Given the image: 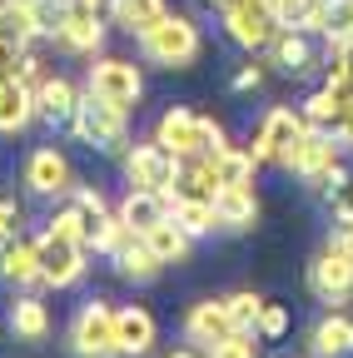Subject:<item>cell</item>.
Returning a JSON list of instances; mask_svg holds the SVG:
<instances>
[{
	"label": "cell",
	"mask_w": 353,
	"mask_h": 358,
	"mask_svg": "<svg viewBox=\"0 0 353 358\" xmlns=\"http://www.w3.org/2000/svg\"><path fill=\"white\" fill-rule=\"evenodd\" d=\"M35 249H40V284L45 289H70V284H80V274H85V249L80 239H65V234H40L35 239Z\"/></svg>",
	"instance_id": "cell-11"
},
{
	"label": "cell",
	"mask_w": 353,
	"mask_h": 358,
	"mask_svg": "<svg viewBox=\"0 0 353 358\" xmlns=\"http://www.w3.org/2000/svg\"><path fill=\"white\" fill-rule=\"evenodd\" d=\"M85 90H90L95 100L115 105V110H140V95H145V75L135 60H124V55H100L90 65V75H85Z\"/></svg>",
	"instance_id": "cell-4"
},
{
	"label": "cell",
	"mask_w": 353,
	"mask_h": 358,
	"mask_svg": "<svg viewBox=\"0 0 353 358\" xmlns=\"http://www.w3.org/2000/svg\"><path fill=\"white\" fill-rule=\"evenodd\" d=\"M140 50H145V60L150 65H159V70H189L194 60H199V50H204V40H199V25L189 20V15H164L159 25H150L145 35H140Z\"/></svg>",
	"instance_id": "cell-2"
},
{
	"label": "cell",
	"mask_w": 353,
	"mask_h": 358,
	"mask_svg": "<svg viewBox=\"0 0 353 358\" xmlns=\"http://www.w3.org/2000/svg\"><path fill=\"white\" fill-rule=\"evenodd\" d=\"M214 209H219V229H254V224H259V194H254V185L219 189Z\"/></svg>",
	"instance_id": "cell-19"
},
{
	"label": "cell",
	"mask_w": 353,
	"mask_h": 358,
	"mask_svg": "<svg viewBox=\"0 0 353 358\" xmlns=\"http://www.w3.org/2000/svg\"><path fill=\"white\" fill-rule=\"evenodd\" d=\"M124 120H129L124 110L95 100L90 90H85V95H80V110H75V120H70V129H75L80 145H90V150H105V155H120V159H124V150H129Z\"/></svg>",
	"instance_id": "cell-3"
},
{
	"label": "cell",
	"mask_w": 353,
	"mask_h": 358,
	"mask_svg": "<svg viewBox=\"0 0 353 358\" xmlns=\"http://www.w3.org/2000/svg\"><path fill=\"white\" fill-rule=\"evenodd\" d=\"M0 279H6L10 289L40 284V249L30 239H10L6 249H0Z\"/></svg>",
	"instance_id": "cell-21"
},
{
	"label": "cell",
	"mask_w": 353,
	"mask_h": 358,
	"mask_svg": "<svg viewBox=\"0 0 353 358\" xmlns=\"http://www.w3.org/2000/svg\"><path fill=\"white\" fill-rule=\"evenodd\" d=\"M164 199H169V219H180L194 239H204V234L219 229V209H214V199H180V194H164Z\"/></svg>",
	"instance_id": "cell-25"
},
{
	"label": "cell",
	"mask_w": 353,
	"mask_h": 358,
	"mask_svg": "<svg viewBox=\"0 0 353 358\" xmlns=\"http://www.w3.org/2000/svg\"><path fill=\"white\" fill-rule=\"evenodd\" d=\"M224 334H234V319H229V303H224V299H199V303H189V313H185V338H189V343L209 348V343H219Z\"/></svg>",
	"instance_id": "cell-14"
},
{
	"label": "cell",
	"mask_w": 353,
	"mask_h": 358,
	"mask_svg": "<svg viewBox=\"0 0 353 358\" xmlns=\"http://www.w3.org/2000/svg\"><path fill=\"white\" fill-rule=\"evenodd\" d=\"M124 185L129 189H150V194H169L174 189V179H180V159H174L159 140H145V145H129L124 159Z\"/></svg>",
	"instance_id": "cell-6"
},
{
	"label": "cell",
	"mask_w": 353,
	"mask_h": 358,
	"mask_svg": "<svg viewBox=\"0 0 353 358\" xmlns=\"http://www.w3.org/2000/svg\"><path fill=\"white\" fill-rule=\"evenodd\" d=\"M80 110V90L65 80V75H45L35 85V120H45V124H70Z\"/></svg>",
	"instance_id": "cell-16"
},
{
	"label": "cell",
	"mask_w": 353,
	"mask_h": 358,
	"mask_svg": "<svg viewBox=\"0 0 353 358\" xmlns=\"http://www.w3.org/2000/svg\"><path fill=\"white\" fill-rule=\"evenodd\" d=\"M169 15L164 0H115V25L129 30V35H145L150 25H159Z\"/></svg>",
	"instance_id": "cell-27"
},
{
	"label": "cell",
	"mask_w": 353,
	"mask_h": 358,
	"mask_svg": "<svg viewBox=\"0 0 353 358\" xmlns=\"http://www.w3.org/2000/svg\"><path fill=\"white\" fill-rule=\"evenodd\" d=\"M55 6H70V0H55Z\"/></svg>",
	"instance_id": "cell-43"
},
{
	"label": "cell",
	"mask_w": 353,
	"mask_h": 358,
	"mask_svg": "<svg viewBox=\"0 0 353 358\" xmlns=\"http://www.w3.org/2000/svg\"><path fill=\"white\" fill-rule=\"evenodd\" d=\"M35 120V90L20 80H0V134H20Z\"/></svg>",
	"instance_id": "cell-23"
},
{
	"label": "cell",
	"mask_w": 353,
	"mask_h": 358,
	"mask_svg": "<svg viewBox=\"0 0 353 358\" xmlns=\"http://www.w3.org/2000/svg\"><path fill=\"white\" fill-rule=\"evenodd\" d=\"M10 334L15 338H25V343H45L50 338V303L45 299H35V294H20L15 303H10Z\"/></svg>",
	"instance_id": "cell-20"
},
{
	"label": "cell",
	"mask_w": 353,
	"mask_h": 358,
	"mask_svg": "<svg viewBox=\"0 0 353 358\" xmlns=\"http://www.w3.org/2000/svg\"><path fill=\"white\" fill-rule=\"evenodd\" d=\"M269 65H279L284 75H308L314 65H324L319 45L308 40V30H279L269 40Z\"/></svg>",
	"instance_id": "cell-15"
},
{
	"label": "cell",
	"mask_w": 353,
	"mask_h": 358,
	"mask_svg": "<svg viewBox=\"0 0 353 358\" xmlns=\"http://www.w3.org/2000/svg\"><path fill=\"white\" fill-rule=\"evenodd\" d=\"M20 179H25V189H30L35 199H70V194H75V185H80L70 155H65V150H55V145L30 150V155H25Z\"/></svg>",
	"instance_id": "cell-7"
},
{
	"label": "cell",
	"mask_w": 353,
	"mask_h": 358,
	"mask_svg": "<svg viewBox=\"0 0 353 358\" xmlns=\"http://www.w3.org/2000/svg\"><path fill=\"white\" fill-rule=\"evenodd\" d=\"M55 40L65 45L70 55H95L100 45H105V15L95 6H85V0H70V6L60 10Z\"/></svg>",
	"instance_id": "cell-12"
},
{
	"label": "cell",
	"mask_w": 353,
	"mask_h": 358,
	"mask_svg": "<svg viewBox=\"0 0 353 358\" xmlns=\"http://www.w3.org/2000/svg\"><path fill=\"white\" fill-rule=\"evenodd\" d=\"M338 145H348V150H353V120H348V124L338 129Z\"/></svg>",
	"instance_id": "cell-41"
},
{
	"label": "cell",
	"mask_w": 353,
	"mask_h": 358,
	"mask_svg": "<svg viewBox=\"0 0 353 358\" xmlns=\"http://www.w3.org/2000/svg\"><path fill=\"white\" fill-rule=\"evenodd\" d=\"M70 353L75 358H120V334H115V308L105 299H90L70 319Z\"/></svg>",
	"instance_id": "cell-5"
},
{
	"label": "cell",
	"mask_w": 353,
	"mask_h": 358,
	"mask_svg": "<svg viewBox=\"0 0 353 358\" xmlns=\"http://www.w3.org/2000/svg\"><path fill=\"white\" fill-rule=\"evenodd\" d=\"M308 353L314 358H348L353 353V319L348 313H324L308 334Z\"/></svg>",
	"instance_id": "cell-18"
},
{
	"label": "cell",
	"mask_w": 353,
	"mask_h": 358,
	"mask_svg": "<svg viewBox=\"0 0 353 358\" xmlns=\"http://www.w3.org/2000/svg\"><path fill=\"white\" fill-rule=\"evenodd\" d=\"M279 30H308L319 35V15H324V0H269Z\"/></svg>",
	"instance_id": "cell-28"
},
{
	"label": "cell",
	"mask_w": 353,
	"mask_h": 358,
	"mask_svg": "<svg viewBox=\"0 0 353 358\" xmlns=\"http://www.w3.org/2000/svg\"><path fill=\"white\" fill-rule=\"evenodd\" d=\"M264 343H279L284 334H289V308L284 303H264V313H259V329H254Z\"/></svg>",
	"instance_id": "cell-34"
},
{
	"label": "cell",
	"mask_w": 353,
	"mask_h": 358,
	"mask_svg": "<svg viewBox=\"0 0 353 358\" xmlns=\"http://www.w3.org/2000/svg\"><path fill=\"white\" fill-rule=\"evenodd\" d=\"M154 140L174 155V159H204V155H214V150H224L229 140H224V129L214 124V115H199V110H185V105H169L164 115H159V124H154Z\"/></svg>",
	"instance_id": "cell-1"
},
{
	"label": "cell",
	"mask_w": 353,
	"mask_h": 358,
	"mask_svg": "<svg viewBox=\"0 0 353 358\" xmlns=\"http://www.w3.org/2000/svg\"><path fill=\"white\" fill-rule=\"evenodd\" d=\"M324 199H329V214L333 219H353V174L343 179V185H333Z\"/></svg>",
	"instance_id": "cell-36"
},
{
	"label": "cell",
	"mask_w": 353,
	"mask_h": 358,
	"mask_svg": "<svg viewBox=\"0 0 353 358\" xmlns=\"http://www.w3.org/2000/svg\"><path fill=\"white\" fill-rule=\"evenodd\" d=\"M115 334H120V358H145L159 338V324L145 303H124L115 308Z\"/></svg>",
	"instance_id": "cell-13"
},
{
	"label": "cell",
	"mask_w": 353,
	"mask_h": 358,
	"mask_svg": "<svg viewBox=\"0 0 353 358\" xmlns=\"http://www.w3.org/2000/svg\"><path fill=\"white\" fill-rule=\"evenodd\" d=\"M259 334L254 329H234V334H224L219 343H209L204 348V358H259Z\"/></svg>",
	"instance_id": "cell-32"
},
{
	"label": "cell",
	"mask_w": 353,
	"mask_h": 358,
	"mask_svg": "<svg viewBox=\"0 0 353 358\" xmlns=\"http://www.w3.org/2000/svg\"><path fill=\"white\" fill-rule=\"evenodd\" d=\"M319 35L324 40H353V0H324Z\"/></svg>",
	"instance_id": "cell-31"
},
{
	"label": "cell",
	"mask_w": 353,
	"mask_h": 358,
	"mask_svg": "<svg viewBox=\"0 0 353 358\" xmlns=\"http://www.w3.org/2000/svg\"><path fill=\"white\" fill-rule=\"evenodd\" d=\"M219 20H224V35L239 45V50H269V40L279 35V20H274V6L269 0H229L224 10H219Z\"/></svg>",
	"instance_id": "cell-8"
},
{
	"label": "cell",
	"mask_w": 353,
	"mask_h": 358,
	"mask_svg": "<svg viewBox=\"0 0 353 358\" xmlns=\"http://www.w3.org/2000/svg\"><path fill=\"white\" fill-rule=\"evenodd\" d=\"M145 239H150V249H154L164 264H185V259H189V249H194V234L185 229L180 219H159Z\"/></svg>",
	"instance_id": "cell-24"
},
{
	"label": "cell",
	"mask_w": 353,
	"mask_h": 358,
	"mask_svg": "<svg viewBox=\"0 0 353 358\" xmlns=\"http://www.w3.org/2000/svg\"><path fill=\"white\" fill-rule=\"evenodd\" d=\"M20 229H25V209L10 194H0V249H6L10 239H20Z\"/></svg>",
	"instance_id": "cell-35"
},
{
	"label": "cell",
	"mask_w": 353,
	"mask_h": 358,
	"mask_svg": "<svg viewBox=\"0 0 353 358\" xmlns=\"http://www.w3.org/2000/svg\"><path fill=\"white\" fill-rule=\"evenodd\" d=\"M308 289H314V299L329 303V308L333 303H348L353 299V254L329 239L314 254V264H308Z\"/></svg>",
	"instance_id": "cell-9"
},
{
	"label": "cell",
	"mask_w": 353,
	"mask_h": 358,
	"mask_svg": "<svg viewBox=\"0 0 353 358\" xmlns=\"http://www.w3.org/2000/svg\"><path fill=\"white\" fill-rule=\"evenodd\" d=\"M214 174H219V189H229V185H254V150H239V145H224V150H214Z\"/></svg>",
	"instance_id": "cell-26"
},
{
	"label": "cell",
	"mask_w": 353,
	"mask_h": 358,
	"mask_svg": "<svg viewBox=\"0 0 353 358\" xmlns=\"http://www.w3.org/2000/svg\"><path fill=\"white\" fill-rule=\"evenodd\" d=\"M229 303V319H234V329H259V313H264V294H254V289H239V294H229L224 299Z\"/></svg>",
	"instance_id": "cell-33"
},
{
	"label": "cell",
	"mask_w": 353,
	"mask_h": 358,
	"mask_svg": "<svg viewBox=\"0 0 353 358\" xmlns=\"http://www.w3.org/2000/svg\"><path fill=\"white\" fill-rule=\"evenodd\" d=\"M85 214H90V219H100V214H110V199L100 194V189H85V185H75V194H70Z\"/></svg>",
	"instance_id": "cell-37"
},
{
	"label": "cell",
	"mask_w": 353,
	"mask_h": 358,
	"mask_svg": "<svg viewBox=\"0 0 353 358\" xmlns=\"http://www.w3.org/2000/svg\"><path fill=\"white\" fill-rule=\"evenodd\" d=\"M115 264H120V279H129V284H150V279H159L164 268H169V264L150 249L145 234H129V239L115 249Z\"/></svg>",
	"instance_id": "cell-17"
},
{
	"label": "cell",
	"mask_w": 353,
	"mask_h": 358,
	"mask_svg": "<svg viewBox=\"0 0 353 358\" xmlns=\"http://www.w3.org/2000/svg\"><path fill=\"white\" fill-rule=\"evenodd\" d=\"M259 85H264V70H259V65H239L234 80H229L234 95H249V90H259Z\"/></svg>",
	"instance_id": "cell-38"
},
{
	"label": "cell",
	"mask_w": 353,
	"mask_h": 358,
	"mask_svg": "<svg viewBox=\"0 0 353 358\" xmlns=\"http://www.w3.org/2000/svg\"><path fill=\"white\" fill-rule=\"evenodd\" d=\"M303 120L314 124V129H329V134H338L343 129V105L333 100V90L324 85V90H314V95L303 100Z\"/></svg>",
	"instance_id": "cell-29"
},
{
	"label": "cell",
	"mask_w": 353,
	"mask_h": 358,
	"mask_svg": "<svg viewBox=\"0 0 353 358\" xmlns=\"http://www.w3.org/2000/svg\"><path fill=\"white\" fill-rule=\"evenodd\" d=\"M135 234H150L159 219H169V199L164 194H150V189H124V199H120V209H115Z\"/></svg>",
	"instance_id": "cell-22"
},
{
	"label": "cell",
	"mask_w": 353,
	"mask_h": 358,
	"mask_svg": "<svg viewBox=\"0 0 353 358\" xmlns=\"http://www.w3.org/2000/svg\"><path fill=\"white\" fill-rule=\"evenodd\" d=\"M164 358H199L194 348H174V353H164Z\"/></svg>",
	"instance_id": "cell-42"
},
{
	"label": "cell",
	"mask_w": 353,
	"mask_h": 358,
	"mask_svg": "<svg viewBox=\"0 0 353 358\" xmlns=\"http://www.w3.org/2000/svg\"><path fill=\"white\" fill-rule=\"evenodd\" d=\"M333 244H343L353 254V219H333Z\"/></svg>",
	"instance_id": "cell-39"
},
{
	"label": "cell",
	"mask_w": 353,
	"mask_h": 358,
	"mask_svg": "<svg viewBox=\"0 0 353 358\" xmlns=\"http://www.w3.org/2000/svg\"><path fill=\"white\" fill-rule=\"evenodd\" d=\"M85 6H95L100 15H115V0H85Z\"/></svg>",
	"instance_id": "cell-40"
},
{
	"label": "cell",
	"mask_w": 353,
	"mask_h": 358,
	"mask_svg": "<svg viewBox=\"0 0 353 358\" xmlns=\"http://www.w3.org/2000/svg\"><path fill=\"white\" fill-rule=\"evenodd\" d=\"M303 129H308L303 110L274 105L269 115L259 120V129H254V140H249V150H254V159H259V164H284V155L294 150V140H298Z\"/></svg>",
	"instance_id": "cell-10"
},
{
	"label": "cell",
	"mask_w": 353,
	"mask_h": 358,
	"mask_svg": "<svg viewBox=\"0 0 353 358\" xmlns=\"http://www.w3.org/2000/svg\"><path fill=\"white\" fill-rule=\"evenodd\" d=\"M45 229H50V234H65V239H80V244H85V239H90V214H85V209H80V204L70 199V204L50 209Z\"/></svg>",
	"instance_id": "cell-30"
}]
</instances>
